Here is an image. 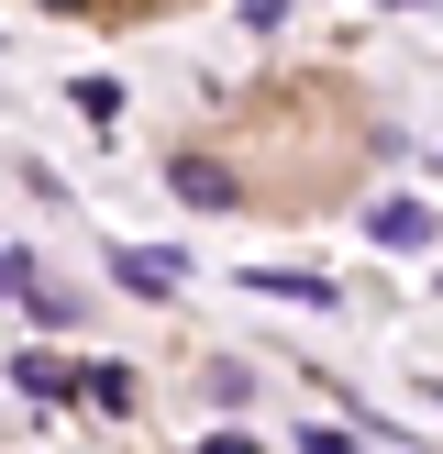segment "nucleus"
<instances>
[{
	"label": "nucleus",
	"instance_id": "1",
	"mask_svg": "<svg viewBox=\"0 0 443 454\" xmlns=\"http://www.w3.org/2000/svg\"><path fill=\"white\" fill-rule=\"evenodd\" d=\"M377 244H388V255H421V244H432V211H410V200H377V222H366Z\"/></svg>",
	"mask_w": 443,
	"mask_h": 454
},
{
	"label": "nucleus",
	"instance_id": "2",
	"mask_svg": "<svg viewBox=\"0 0 443 454\" xmlns=\"http://www.w3.org/2000/svg\"><path fill=\"white\" fill-rule=\"evenodd\" d=\"M167 189L189 200V211H222V200H233V177H222L211 155H177V167H167Z\"/></svg>",
	"mask_w": 443,
	"mask_h": 454
},
{
	"label": "nucleus",
	"instance_id": "3",
	"mask_svg": "<svg viewBox=\"0 0 443 454\" xmlns=\"http://www.w3.org/2000/svg\"><path fill=\"white\" fill-rule=\"evenodd\" d=\"M12 377H22V388H34V399H44V411H56V399H78V366H56V355H22V366H12Z\"/></svg>",
	"mask_w": 443,
	"mask_h": 454
},
{
	"label": "nucleus",
	"instance_id": "4",
	"mask_svg": "<svg viewBox=\"0 0 443 454\" xmlns=\"http://www.w3.org/2000/svg\"><path fill=\"white\" fill-rule=\"evenodd\" d=\"M255 288H266V300H310V310H322V300H332V278H299V266H266V278H255Z\"/></svg>",
	"mask_w": 443,
	"mask_h": 454
},
{
	"label": "nucleus",
	"instance_id": "5",
	"mask_svg": "<svg viewBox=\"0 0 443 454\" xmlns=\"http://www.w3.org/2000/svg\"><path fill=\"white\" fill-rule=\"evenodd\" d=\"M78 399H89V411H133V377H122V366H89Z\"/></svg>",
	"mask_w": 443,
	"mask_h": 454
},
{
	"label": "nucleus",
	"instance_id": "6",
	"mask_svg": "<svg viewBox=\"0 0 443 454\" xmlns=\"http://www.w3.org/2000/svg\"><path fill=\"white\" fill-rule=\"evenodd\" d=\"M44 12H89V0H44Z\"/></svg>",
	"mask_w": 443,
	"mask_h": 454
}]
</instances>
